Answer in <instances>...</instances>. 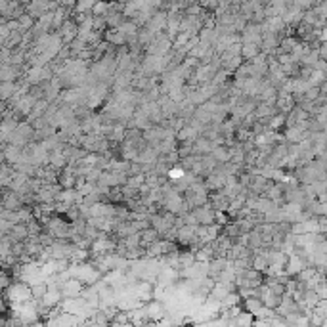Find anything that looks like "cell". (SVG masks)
Wrapping results in <instances>:
<instances>
[{"instance_id":"10","label":"cell","mask_w":327,"mask_h":327,"mask_svg":"<svg viewBox=\"0 0 327 327\" xmlns=\"http://www.w3.org/2000/svg\"><path fill=\"white\" fill-rule=\"evenodd\" d=\"M14 92H17L14 83H0V98L2 100H8L14 96Z\"/></svg>"},{"instance_id":"2","label":"cell","mask_w":327,"mask_h":327,"mask_svg":"<svg viewBox=\"0 0 327 327\" xmlns=\"http://www.w3.org/2000/svg\"><path fill=\"white\" fill-rule=\"evenodd\" d=\"M83 289H85V285L81 283L79 280H75V278H69L65 283H61V297L63 299H77V297H81L83 295Z\"/></svg>"},{"instance_id":"4","label":"cell","mask_w":327,"mask_h":327,"mask_svg":"<svg viewBox=\"0 0 327 327\" xmlns=\"http://www.w3.org/2000/svg\"><path fill=\"white\" fill-rule=\"evenodd\" d=\"M145 316H147V320H151V322L163 320V318H165V304H163V302H157V300L147 302V304H145Z\"/></svg>"},{"instance_id":"3","label":"cell","mask_w":327,"mask_h":327,"mask_svg":"<svg viewBox=\"0 0 327 327\" xmlns=\"http://www.w3.org/2000/svg\"><path fill=\"white\" fill-rule=\"evenodd\" d=\"M304 268H308V264H306L302 258H299V256H295V255L287 256V262H285V274H287L289 278H295V276L300 274Z\"/></svg>"},{"instance_id":"5","label":"cell","mask_w":327,"mask_h":327,"mask_svg":"<svg viewBox=\"0 0 327 327\" xmlns=\"http://www.w3.org/2000/svg\"><path fill=\"white\" fill-rule=\"evenodd\" d=\"M228 258H224V256H214L213 260L209 262V272H207V278H211V280H218V276H220V272L224 270L228 266Z\"/></svg>"},{"instance_id":"11","label":"cell","mask_w":327,"mask_h":327,"mask_svg":"<svg viewBox=\"0 0 327 327\" xmlns=\"http://www.w3.org/2000/svg\"><path fill=\"white\" fill-rule=\"evenodd\" d=\"M109 324H117V326H125V324H130V312H125V310H117V314L113 316V320Z\"/></svg>"},{"instance_id":"8","label":"cell","mask_w":327,"mask_h":327,"mask_svg":"<svg viewBox=\"0 0 327 327\" xmlns=\"http://www.w3.org/2000/svg\"><path fill=\"white\" fill-rule=\"evenodd\" d=\"M258 54H260V46H256V44H241V54L239 56H241L243 61H251Z\"/></svg>"},{"instance_id":"9","label":"cell","mask_w":327,"mask_h":327,"mask_svg":"<svg viewBox=\"0 0 327 327\" xmlns=\"http://www.w3.org/2000/svg\"><path fill=\"white\" fill-rule=\"evenodd\" d=\"M211 157H213L218 165L230 163V151H228V147H224V145H216L213 151H211Z\"/></svg>"},{"instance_id":"6","label":"cell","mask_w":327,"mask_h":327,"mask_svg":"<svg viewBox=\"0 0 327 327\" xmlns=\"http://www.w3.org/2000/svg\"><path fill=\"white\" fill-rule=\"evenodd\" d=\"M283 138L287 143H300L304 140V136H306V132L302 130L300 127H291V128H283Z\"/></svg>"},{"instance_id":"12","label":"cell","mask_w":327,"mask_h":327,"mask_svg":"<svg viewBox=\"0 0 327 327\" xmlns=\"http://www.w3.org/2000/svg\"><path fill=\"white\" fill-rule=\"evenodd\" d=\"M318 56H320V59H326L327 57V44H320V46H318Z\"/></svg>"},{"instance_id":"1","label":"cell","mask_w":327,"mask_h":327,"mask_svg":"<svg viewBox=\"0 0 327 327\" xmlns=\"http://www.w3.org/2000/svg\"><path fill=\"white\" fill-rule=\"evenodd\" d=\"M197 226H213L214 224V211L209 207V203H205L203 207H197L191 211Z\"/></svg>"},{"instance_id":"7","label":"cell","mask_w":327,"mask_h":327,"mask_svg":"<svg viewBox=\"0 0 327 327\" xmlns=\"http://www.w3.org/2000/svg\"><path fill=\"white\" fill-rule=\"evenodd\" d=\"M228 293H232V291L228 289L226 285H222V283H218V281H216L214 287L211 289V293H209V297H211L213 300H216V302H222V300L228 297Z\"/></svg>"}]
</instances>
